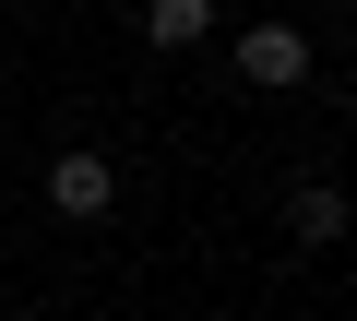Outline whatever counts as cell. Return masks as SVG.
<instances>
[{"mask_svg":"<svg viewBox=\"0 0 357 321\" xmlns=\"http://www.w3.org/2000/svg\"><path fill=\"white\" fill-rule=\"evenodd\" d=\"M238 84H250V95H298V84H310V36H298L286 13L238 24Z\"/></svg>","mask_w":357,"mask_h":321,"instance_id":"1","label":"cell"},{"mask_svg":"<svg viewBox=\"0 0 357 321\" xmlns=\"http://www.w3.org/2000/svg\"><path fill=\"white\" fill-rule=\"evenodd\" d=\"M107 203H119V179H107V155H84V143H72L60 167H48V214H72V226H96Z\"/></svg>","mask_w":357,"mask_h":321,"instance_id":"2","label":"cell"},{"mask_svg":"<svg viewBox=\"0 0 357 321\" xmlns=\"http://www.w3.org/2000/svg\"><path fill=\"white\" fill-rule=\"evenodd\" d=\"M215 36V0H143V48H203Z\"/></svg>","mask_w":357,"mask_h":321,"instance_id":"3","label":"cell"},{"mask_svg":"<svg viewBox=\"0 0 357 321\" xmlns=\"http://www.w3.org/2000/svg\"><path fill=\"white\" fill-rule=\"evenodd\" d=\"M286 214H298V238H345V191H333V179H298Z\"/></svg>","mask_w":357,"mask_h":321,"instance_id":"4","label":"cell"}]
</instances>
